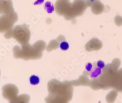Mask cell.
Wrapping results in <instances>:
<instances>
[{"mask_svg": "<svg viewBox=\"0 0 122 103\" xmlns=\"http://www.w3.org/2000/svg\"><path fill=\"white\" fill-rule=\"evenodd\" d=\"M46 7L48 13H51L54 10V8L52 5H51L50 3H47L46 5Z\"/></svg>", "mask_w": 122, "mask_h": 103, "instance_id": "8992f818", "label": "cell"}, {"mask_svg": "<svg viewBox=\"0 0 122 103\" xmlns=\"http://www.w3.org/2000/svg\"><path fill=\"white\" fill-rule=\"evenodd\" d=\"M60 46V48L62 50H66L69 48V45L67 42L64 41V42H62L61 43Z\"/></svg>", "mask_w": 122, "mask_h": 103, "instance_id": "5b68a950", "label": "cell"}, {"mask_svg": "<svg viewBox=\"0 0 122 103\" xmlns=\"http://www.w3.org/2000/svg\"><path fill=\"white\" fill-rule=\"evenodd\" d=\"M92 65L90 63H88L86 66V69L88 71H90L91 69H92Z\"/></svg>", "mask_w": 122, "mask_h": 103, "instance_id": "ba28073f", "label": "cell"}, {"mask_svg": "<svg viewBox=\"0 0 122 103\" xmlns=\"http://www.w3.org/2000/svg\"><path fill=\"white\" fill-rule=\"evenodd\" d=\"M18 88L12 84H8L3 88V94L5 98L10 102L15 99L18 96Z\"/></svg>", "mask_w": 122, "mask_h": 103, "instance_id": "6da1fadb", "label": "cell"}, {"mask_svg": "<svg viewBox=\"0 0 122 103\" xmlns=\"http://www.w3.org/2000/svg\"><path fill=\"white\" fill-rule=\"evenodd\" d=\"M30 100L29 95L22 94L18 96L15 99L10 101V103H28Z\"/></svg>", "mask_w": 122, "mask_h": 103, "instance_id": "3957f363", "label": "cell"}, {"mask_svg": "<svg viewBox=\"0 0 122 103\" xmlns=\"http://www.w3.org/2000/svg\"><path fill=\"white\" fill-rule=\"evenodd\" d=\"M102 43L101 41L96 38H93L90 41L86 46V49L88 51L100 49L102 47Z\"/></svg>", "mask_w": 122, "mask_h": 103, "instance_id": "7a4b0ae2", "label": "cell"}, {"mask_svg": "<svg viewBox=\"0 0 122 103\" xmlns=\"http://www.w3.org/2000/svg\"><path fill=\"white\" fill-rule=\"evenodd\" d=\"M30 82L32 85H37L40 82V79L38 77L33 75L30 78Z\"/></svg>", "mask_w": 122, "mask_h": 103, "instance_id": "277c9868", "label": "cell"}, {"mask_svg": "<svg viewBox=\"0 0 122 103\" xmlns=\"http://www.w3.org/2000/svg\"><path fill=\"white\" fill-rule=\"evenodd\" d=\"M97 66L99 68H102L105 67V63L102 61H99L97 63Z\"/></svg>", "mask_w": 122, "mask_h": 103, "instance_id": "52a82bcc", "label": "cell"}]
</instances>
